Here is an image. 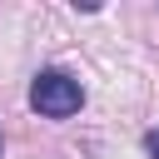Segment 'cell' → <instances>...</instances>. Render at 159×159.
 Here are the masks:
<instances>
[{"label":"cell","mask_w":159,"mask_h":159,"mask_svg":"<svg viewBox=\"0 0 159 159\" xmlns=\"http://www.w3.org/2000/svg\"><path fill=\"white\" fill-rule=\"evenodd\" d=\"M80 104H84V89H80L75 75H65V70H40L35 75V84H30V109L35 114L70 119V114H80Z\"/></svg>","instance_id":"obj_1"},{"label":"cell","mask_w":159,"mask_h":159,"mask_svg":"<svg viewBox=\"0 0 159 159\" xmlns=\"http://www.w3.org/2000/svg\"><path fill=\"white\" fill-rule=\"evenodd\" d=\"M144 149H149V159H159V129H154V134L144 139Z\"/></svg>","instance_id":"obj_2"}]
</instances>
